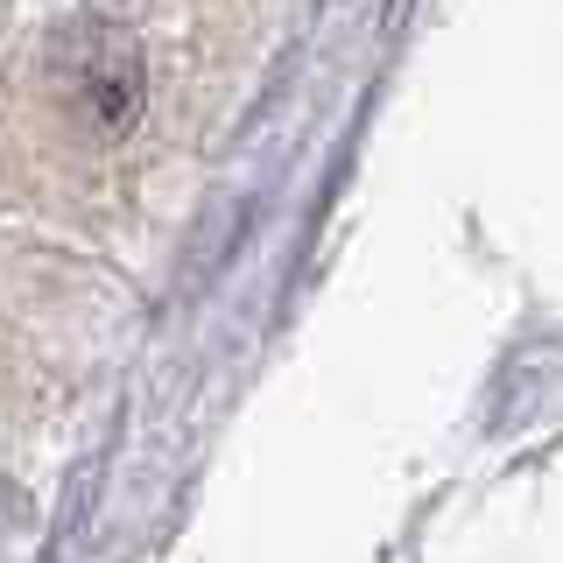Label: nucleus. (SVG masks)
Instances as JSON below:
<instances>
[{
    "mask_svg": "<svg viewBox=\"0 0 563 563\" xmlns=\"http://www.w3.org/2000/svg\"><path fill=\"white\" fill-rule=\"evenodd\" d=\"M14 528H22V500H14V493L0 486V550H8V536H14Z\"/></svg>",
    "mask_w": 563,
    "mask_h": 563,
    "instance_id": "obj_1",
    "label": "nucleus"
}]
</instances>
